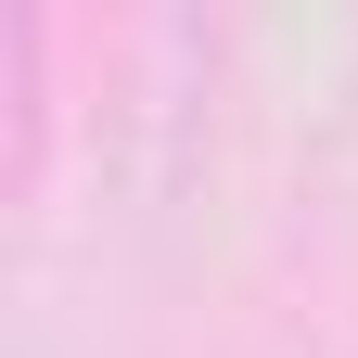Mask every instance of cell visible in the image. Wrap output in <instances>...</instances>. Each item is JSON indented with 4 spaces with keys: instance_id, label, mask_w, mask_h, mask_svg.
Masks as SVG:
<instances>
[{
    "instance_id": "1",
    "label": "cell",
    "mask_w": 358,
    "mask_h": 358,
    "mask_svg": "<svg viewBox=\"0 0 358 358\" xmlns=\"http://www.w3.org/2000/svg\"><path fill=\"white\" fill-rule=\"evenodd\" d=\"M38 52H52V26L38 13H0V179H38V128H52V103H38Z\"/></svg>"
}]
</instances>
